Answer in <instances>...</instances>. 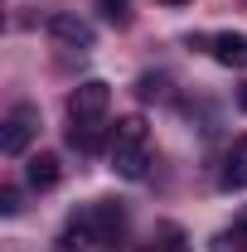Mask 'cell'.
Wrapping results in <instances>:
<instances>
[{
	"label": "cell",
	"instance_id": "1",
	"mask_svg": "<svg viewBox=\"0 0 247 252\" xmlns=\"http://www.w3.org/2000/svg\"><path fill=\"white\" fill-rule=\"evenodd\" d=\"M107 112H112V88L102 78H88L78 83L73 97H68V146H78L83 156H93L97 141H102V126H107Z\"/></svg>",
	"mask_w": 247,
	"mask_h": 252
},
{
	"label": "cell",
	"instance_id": "2",
	"mask_svg": "<svg viewBox=\"0 0 247 252\" xmlns=\"http://www.w3.org/2000/svg\"><path fill=\"white\" fill-rule=\"evenodd\" d=\"M34 136H39V107H30V102L10 107V117L0 126V151H5V156H25Z\"/></svg>",
	"mask_w": 247,
	"mask_h": 252
},
{
	"label": "cell",
	"instance_id": "3",
	"mask_svg": "<svg viewBox=\"0 0 247 252\" xmlns=\"http://www.w3.org/2000/svg\"><path fill=\"white\" fill-rule=\"evenodd\" d=\"M93 243H102V233H97V223H93V209H83V214H73L68 228L59 233V252H88Z\"/></svg>",
	"mask_w": 247,
	"mask_h": 252
},
{
	"label": "cell",
	"instance_id": "4",
	"mask_svg": "<svg viewBox=\"0 0 247 252\" xmlns=\"http://www.w3.org/2000/svg\"><path fill=\"white\" fill-rule=\"evenodd\" d=\"M49 34L59 39V44H68V49H93V25L88 20H78V15H54L49 20Z\"/></svg>",
	"mask_w": 247,
	"mask_h": 252
},
{
	"label": "cell",
	"instance_id": "5",
	"mask_svg": "<svg viewBox=\"0 0 247 252\" xmlns=\"http://www.w3.org/2000/svg\"><path fill=\"white\" fill-rule=\"evenodd\" d=\"M214 59L223 68H247V34H238V30L214 34Z\"/></svg>",
	"mask_w": 247,
	"mask_h": 252
},
{
	"label": "cell",
	"instance_id": "6",
	"mask_svg": "<svg viewBox=\"0 0 247 252\" xmlns=\"http://www.w3.org/2000/svg\"><path fill=\"white\" fill-rule=\"evenodd\" d=\"M112 151H146V117H122L112 131Z\"/></svg>",
	"mask_w": 247,
	"mask_h": 252
},
{
	"label": "cell",
	"instance_id": "7",
	"mask_svg": "<svg viewBox=\"0 0 247 252\" xmlns=\"http://www.w3.org/2000/svg\"><path fill=\"white\" fill-rule=\"evenodd\" d=\"M223 189H247V136H238L223 160Z\"/></svg>",
	"mask_w": 247,
	"mask_h": 252
},
{
	"label": "cell",
	"instance_id": "8",
	"mask_svg": "<svg viewBox=\"0 0 247 252\" xmlns=\"http://www.w3.org/2000/svg\"><path fill=\"white\" fill-rule=\"evenodd\" d=\"M146 165H151V151H112V170L122 180H141Z\"/></svg>",
	"mask_w": 247,
	"mask_h": 252
},
{
	"label": "cell",
	"instance_id": "9",
	"mask_svg": "<svg viewBox=\"0 0 247 252\" xmlns=\"http://www.w3.org/2000/svg\"><path fill=\"white\" fill-rule=\"evenodd\" d=\"M59 175H63L59 156H34L30 160V185L34 189H54V185H59Z\"/></svg>",
	"mask_w": 247,
	"mask_h": 252
},
{
	"label": "cell",
	"instance_id": "10",
	"mask_svg": "<svg viewBox=\"0 0 247 252\" xmlns=\"http://www.w3.org/2000/svg\"><path fill=\"white\" fill-rule=\"evenodd\" d=\"M214 252H247V209L233 219L228 233H218V238H214Z\"/></svg>",
	"mask_w": 247,
	"mask_h": 252
},
{
	"label": "cell",
	"instance_id": "11",
	"mask_svg": "<svg viewBox=\"0 0 247 252\" xmlns=\"http://www.w3.org/2000/svg\"><path fill=\"white\" fill-rule=\"evenodd\" d=\"M0 214H5V219H10V214H20V189H15V185L0 189Z\"/></svg>",
	"mask_w": 247,
	"mask_h": 252
},
{
	"label": "cell",
	"instance_id": "12",
	"mask_svg": "<svg viewBox=\"0 0 247 252\" xmlns=\"http://www.w3.org/2000/svg\"><path fill=\"white\" fill-rule=\"evenodd\" d=\"M160 252H189V248H185V233H180V228H165V243H160Z\"/></svg>",
	"mask_w": 247,
	"mask_h": 252
},
{
	"label": "cell",
	"instance_id": "13",
	"mask_svg": "<svg viewBox=\"0 0 247 252\" xmlns=\"http://www.w3.org/2000/svg\"><path fill=\"white\" fill-rule=\"evenodd\" d=\"M102 10H107L112 25H126V0H102Z\"/></svg>",
	"mask_w": 247,
	"mask_h": 252
},
{
	"label": "cell",
	"instance_id": "14",
	"mask_svg": "<svg viewBox=\"0 0 247 252\" xmlns=\"http://www.w3.org/2000/svg\"><path fill=\"white\" fill-rule=\"evenodd\" d=\"M141 97H165V78H141Z\"/></svg>",
	"mask_w": 247,
	"mask_h": 252
},
{
	"label": "cell",
	"instance_id": "15",
	"mask_svg": "<svg viewBox=\"0 0 247 252\" xmlns=\"http://www.w3.org/2000/svg\"><path fill=\"white\" fill-rule=\"evenodd\" d=\"M238 107H243V112H247V83H243V88H238Z\"/></svg>",
	"mask_w": 247,
	"mask_h": 252
},
{
	"label": "cell",
	"instance_id": "16",
	"mask_svg": "<svg viewBox=\"0 0 247 252\" xmlns=\"http://www.w3.org/2000/svg\"><path fill=\"white\" fill-rule=\"evenodd\" d=\"M165 5H185V0H165Z\"/></svg>",
	"mask_w": 247,
	"mask_h": 252
}]
</instances>
